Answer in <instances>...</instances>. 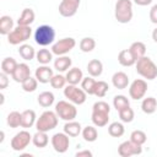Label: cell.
<instances>
[{"label": "cell", "mask_w": 157, "mask_h": 157, "mask_svg": "<svg viewBox=\"0 0 157 157\" xmlns=\"http://www.w3.org/2000/svg\"><path fill=\"white\" fill-rule=\"evenodd\" d=\"M136 71L140 76L147 80H155L157 77V66L148 56H142L136 60Z\"/></svg>", "instance_id": "cell-1"}, {"label": "cell", "mask_w": 157, "mask_h": 157, "mask_svg": "<svg viewBox=\"0 0 157 157\" xmlns=\"http://www.w3.org/2000/svg\"><path fill=\"white\" fill-rule=\"evenodd\" d=\"M58 114L52 110H45L40 114V117L36 121V129L38 131H50L58 125Z\"/></svg>", "instance_id": "cell-2"}, {"label": "cell", "mask_w": 157, "mask_h": 157, "mask_svg": "<svg viewBox=\"0 0 157 157\" xmlns=\"http://www.w3.org/2000/svg\"><path fill=\"white\" fill-rule=\"evenodd\" d=\"M114 15L118 22L128 23L132 18V2L131 0H118L115 2Z\"/></svg>", "instance_id": "cell-3"}, {"label": "cell", "mask_w": 157, "mask_h": 157, "mask_svg": "<svg viewBox=\"0 0 157 157\" xmlns=\"http://www.w3.org/2000/svg\"><path fill=\"white\" fill-rule=\"evenodd\" d=\"M54 39H55V31L49 25H42L34 32V40L40 47H47L52 44Z\"/></svg>", "instance_id": "cell-4"}, {"label": "cell", "mask_w": 157, "mask_h": 157, "mask_svg": "<svg viewBox=\"0 0 157 157\" xmlns=\"http://www.w3.org/2000/svg\"><path fill=\"white\" fill-rule=\"evenodd\" d=\"M32 34V28L29 26H20L17 25L16 28H13L7 34V42L11 45H17L21 43H25L27 39H29Z\"/></svg>", "instance_id": "cell-5"}, {"label": "cell", "mask_w": 157, "mask_h": 157, "mask_svg": "<svg viewBox=\"0 0 157 157\" xmlns=\"http://www.w3.org/2000/svg\"><path fill=\"white\" fill-rule=\"evenodd\" d=\"M55 113L58 114V117L65 121H70L74 120L77 115V109L74 105V103H71L70 101H59L55 104Z\"/></svg>", "instance_id": "cell-6"}, {"label": "cell", "mask_w": 157, "mask_h": 157, "mask_svg": "<svg viewBox=\"0 0 157 157\" xmlns=\"http://www.w3.org/2000/svg\"><path fill=\"white\" fill-rule=\"evenodd\" d=\"M64 96L74 104H83L86 102V98H87V93L82 90V88H78L76 85H67L65 88H64Z\"/></svg>", "instance_id": "cell-7"}, {"label": "cell", "mask_w": 157, "mask_h": 157, "mask_svg": "<svg viewBox=\"0 0 157 157\" xmlns=\"http://www.w3.org/2000/svg\"><path fill=\"white\" fill-rule=\"evenodd\" d=\"M76 45V40L71 37H67V38H63V39H59L58 42H55L52 47V52L53 54L58 55V56H61V55H65L67 54L70 50H72Z\"/></svg>", "instance_id": "cell-8"}, {"label": "cell", "mask_w": 157, "mask_h": 157, "mask_svg": "<svg viewBox=\"0 0 157 157\" xmlns=\"http://www.w3.org/2000/svg\"><path fill=\"white\" fill-rule=\"evenodd\" d=\"M32 141V136L27 130H22L20 132H17L12 140H11V147L13 151H23L29 142Z\"/></svg>", "instance_id": "cell-9"}, {"label": "cell", "mask_w": 157, "mask_h": 157, "mask_svg": "<svg viewBox=\"0 0 157 157\" xmlns=\"http://www.w3.org/2000/svg\"><path fill=\"white\" fill-rule=\"evenodd\" d=\"M147 92V82L142 78H137L132 81V83L129 87V94L132 99H141L145 97Z\"/></svg>", "instance_id": "cell-10"}, {"label": "cell", "mask_w": 157, "mask_h": 157, "mask_svg": "<svg viewBox=\"0 0 157 157\" xmlns=\"http://www.w3.org/2000/svg\"><path fill=\"white\" fill-rule=\"evenodd\" d=\"M52 145L53 148L58 152V153H64L67 151L69 145H70V140H69V135L65 132H56L52 136Z\"/></svg>", "instance_id": "cell-11"}, {"label": "cell", "mask_w": 157, "mask_h": 157, "mask_svg": "<svg viewBox=\"0 0 157 157\" xmlns=\"http://www.w3.org/2000/svg\"><path fill=\"white\" fill-rule=\"evenodd\" d=\"M141 152H142L141 145H137V144L132 142L131 140L121 142L118 147V153L121 157H130L134 155H141Z\"/></svg>", "instance_id": "cell-12"}, {"label": "cell", "mask_w": 157, "mask_h": 157, "mask_svg": "<svg viewBox=\"0 0 157 157\" xmlns=\"http://www.w3.org/2000/svg\"><path fill=\"white\" fill-rule=\"evenodd\" d=\"M80 6V0H61L59 5V13L63 17L74 16Z\"/></svg>", "instance_id": "cell-13"}, {"label": "cell", "mask_w": 157, "mask_h": 157, "mask_svg": "<svg viewBox=\"0 0 157 157\" xmlns=\"http://www.w3.org/2000/svg\"><path fill=\"white\" fill-rule=\"evenodd\" d=\"M11 76L13 78V81L22 83L23 81H26L31 76V69H29V66L27 64L21 63V64L17 65V67L15 69V71H13V74Z\"/></svg>", "instance_id": "cell-14"}, {"label": "cell", "mask_w": 157, "mask_h": 157, "mask_svg": "<svg viewBox=\"0 0 157 157\" xmlns=\"http://www.w3.org/2000/svg\"><path fill=\"white\" fill-rule=\"evenodd\" d=\"M34 75H36V78L38 80V82H40V83H48V82H50L52 77L54 76L53 69H50V67L47 66V65L39 66V67L36 70Z\"/></svg>", "instance_id": "cell-15"}, {"label": "cell", "mask_w": 157, "mask_h": 157, "mask_svg": "<svg viewBox=\"0 0 157 157\" xmlns=\"http://www.w3.org/2000/svg\"><path fill=\"white\" fill-rule=\"evenodd\" d=\"M112 83H113V86H114L115 88H118V90H124V88H126L128 85H129V77H128V75H126L125 72L118 71V72H115V74L113 75V77H112Z\"/></svg>", "instance_id": "cell-16"}, {"label": "cell", "mask_w": 157, "mask_h": 157, "mask_svg": "<svg viewBox=\"0 0 157 157\" xmlns=\"http://www.w3.org/2000/svg\"><path fill=\"white\" fill-rule=\"evenodd\" d=\"M91 119H92V123H93L96 126L102 128V126H105V125L108 124V120H109V113L99 112V110H92Z\"/></svg>", "instance_id": "cell-17"}, {"label": "cell", "mask_w": 157, "mask_h": 157, "mask_svg": "<svg viewBox=\"0 0 157 157\" xmlns=\"http://www.w3.org/2000/svg\"><path fill=\"white\" fill-rule=\"evenodd\" d=\"M65 77H66V82L67 83H70V85H78L82 81V78H83V74H82V71L78 67H72V69L67 70Z\"/></svg>", "instance_id": "cell-18"}, {"label": "cell", "mask_w": 157, "mask_h": 157, "mask_svg": "<svg viewBox=\"0 0 157 157\" xmlns=\"http://www.w3.org/2000/svg\"><path fill=\"white\" fill-rule=\"evenodd\" d=\"M37 121L36 112L32 109H26L22 112V120H21V126L22 128H32Z\"/></svg>", "instance_id": "cell-19"}, {"label": "cell", "mask_w": 157, "mask_h": 157, "mask_svg": "<svg viewBox=\"0 0 157 157\" xmlns=\"http://www.w3.org/2000/svg\"><path fill=\"white\" fill-rule=\"evenodd\" d=\"M87 72L92 77H98L103 72V64L98 59H92L87 64Z\"/></svg>", "instance_id": "cell-20"}, {"label": "cell", "mask_w": 157, "mask_h": 157, "mask_svg": "<svg viewBox=\"0 0 157 157\" xmlns=\"http://www.w3.org/2000/svg\"><path fill=\"white\" fill-rule=\"evenodd\" d=\"M72 64V60L66 56V55H61V56H58V59L54 60V69L59 72H64V71H67L70 69Z\"/></svg>", "instance_id": "cell-21"}, {"label": "cell", "mask_w": 157, "mask_h": 157, "mask_svg": "<svg viewBox=\"0 0 157 157\" xmlns=\"http://www.w3.org/2000/svg\"><path fill=\"white\" fill-rule=\"evenodd\" d=\"M82 129H81V124L75 121V120H70V121H66V124L64 125V132L67 134L69 136L71 137H75V136H78L81 134Z\"/></svg>", "instance_id": "cell-22"}, {"label": "cell", "mask_w": 157, "mask_h": 157, "mask_svg": "<svg viewBox=\"0 0 157 157\" xmlns=\"http://www.w3.org/2000/svg\"><path fill=\"white\" fill-rule=\"evenodd\" d=\"M129 50H130L131 55L134 56V59L135 60H139L140 58L145 56V54H146V45L142 42H134L130 45Z\"/></svg>", "instance_id": "cell-23"}, {"label": "cell", "mask_w": 157, "mask_h": 157, "mask_svg": "<svg viewBox=\"0 0 157 157\" xmlns=\"http://www.w3.org/2000/svg\"><path fill=\"white\" fill-rule=\"evenodd\" d=\"M34 21V11L32 9H23L21 16L17 20V25L20 26H31Z\"/></svg>", "instance_id": "cell-24"}, {"label": "cell", "mask_w": 157, "mask_h": 157, "mask_svg": "<svg viewBox=\"0 0 157 157\" xmlns=\"http://www.w3.org/2000/svg\"><path fill=\"white\" fill-rule=\"evenodd\" d=\"M32 142H33V145H34L36 147L43 148V147H45V146L48 145L49 137H48V135H47L45 131H38V130H37V132L32 136Z\"/></svg>", "instance_id": "cell-25"}, {"label": "cell", "mask_w": 157, "mask_h": 157, "mask_svg": "<svg viewBox=\"0 0 157 157\" xmlns=\"http://www.w3.org/2000/svg\"><path fill=\"white\" fill-rule=\"evenodd\" d=\"M12 29H13V20L7 15L1 16L0 17V33L2 36H7Z\"/></svg>", "instance_id": "cell-26"}, {"label": "cell", "mask_w": 157, "mask_h": 157, "mask_svg": "<svg viewBox=\"0 0 157 157\" xmlns=\"http://www.w3.org/2000/svg\"><path fill=\"white\" fill-rule=\"evenodd\" d=\"M118 61L123 66H131V65H134L136 63V60L134 59V56L131 55V53H130L129 49H124V50L119 52V54H118Z\"/></svg>", "instance_id": "cell-27"}, {"label": "cell", "mask_w": 157, "mask_h": 157, "mask_svg": "<svg viewBox=\"0 0 157 157\" xmlns=\"http://www.w3.org/2000/svg\"><path fill=\"white\" fill-rule=\"evenodd\" d=\"M17 61L13 58H5L1 61V72L6 75H12L15 69L17 67Z\"/></svg>", "instance_id": "cell-28"}, {"label": "cell", "mask_w": 157, "mask_h": 157, "mask_svg": "<svg viewBox=\"0 0 157 157\" xmlns=\"http://www.w3.org/2000/svg\"><path fill=\"white\" fill-rule=\"evenodd\" d=\"M18 54H20V56H21L22 59H25V60H27V61H31V60L36 56V50H34V48H33L32 45H29V44H22V45H20V48H18Z\"/></svg>", "instance_id": "cell-29"}, {"label": "cell", "mask_w": 157, "mask_h": 157, "mask_svg": "<svg viewBox=\"0 0 157 157\" xmlns=\"http://www.w3.org/2000/svg\"><path fill=\"white\" fill-rule=\"evenodd\" d=\"M38 99V104L40 105V107H43V108H48V107H50L53 103H54V94L52 93V92H49V91H44V92H42V93H39V96L37 97Z\"/></svg>", "instance_id": "cell-30"}, {"label": "cell", "mask_w": 157, "mask_h": 157, "mask_svg": "<svg viewBox=\"0 0 157 157\" xmlns=\"http://www.w3.org/2000/svg\"><path fill=\"white\" fill-rule=\"evenodd\" d=\"M141 109L144 113L146 114H152L156 112L157 109V101L156 98L153 97H147V98H144L142 103H141Z\"/></svg>", "instance_id": "cell-31"}, {"label": "cell", "mask_w": 157, "mask_h": 157, "mask_svg": "<svg viewBox=\"0 0 157 157\" xmlns=\"http://www.w3.org/2000/svg\"><path fill=\"white\" fill-rule=\"evenodd\" d=\"M36 58H37V61L42 65H47L52 61L53 59V52H50L49 49H39L37 53H36Z\"/></svg>", "instance_id": "cell-32"}, {"label": "cell", "mask_w": 157, "mask_h": 157, "mask_svg": "<svg viewBox=\"0 0 157 157\" xmlns=\"http://www.w3.org/2000/svg\"><path fill=\"white\" fill-rule=\"evenodd\" d=\"M81 134H82L83 140L87 141V142H93L98 137V131H97V129L94 126H86V128H83Z\"/></svg>", "instance_id": "cell-33"}, {"label": "cell", "mask_w": 157, "mask_h": 157, "mask_svg": "<svg viewBox=\"0 0 157 157\" xmlns=\"http://www.w3.org/2000/svg\"><path fill=\"white\" fill-rule=\"evenodd\" d=\"M124 132H125V129L121 123L114 121V123L109 124V126H108V134L113 137H120L124 135Z\"/></svg>", "instance_id": "cell-34"}, {"label": "cell", "mask_w": 157, "mask_h": 157, "mask_svg": "<svg viewBox=\"0 0 157 157\" xmlns=\"http://www.w3.org/2000/svg\"><path fill=\"white\" fill-rule=\"evenodd\" d=\"M21 120H22V113L13 110L7 115V125L12 129L21 126Z\"/></svg>", "instance_id": "cell-35"}, {"label": "cell", "mask_w": 157, "mask_h": 157, "mask_svg": "<svg viewBox=\"0 0 157 157\" xmlns=\"http://www.w3.org/2000/svg\"><path fill=\"white\" fill-rule=\"evenodd\" d=\"M94 86H96V80L91 77H83L81 81V88L87 93V94H94Z\"/></svg>", "instance_id": "cell-36"}, {"label": "cell", "mask_w": 157, "mask_h": 157, "mask_svg": "<svg viewBox=\"0 0 157 157\" xmlns=\"http://www.w3.org/2000/svg\"><path fill=\"white\" fill-rule=\"evenodd\" d=\"M96 48V40L91 37H85L80 42V49L83 53H90Z\"/></svg>", "instance_id": "cell-37"}, {"label": "cell", "mask_w": 157, "mask_h": 157, "mask_svg": "<svg viewBox=\"0 0 157 157\" xmlns=\"http://www.w3.org/2000/svg\"><path fill=\"white\" fill-rule=\"evenodd\" d=\"M118 113H119V118H120V120H121L123 123H131V121L134 120L135 113H134L132 108H130V105L123 108V109L119 110Z\"/></svg>", "instance_id": "cell-38"}, {"label": "cell", "mask_w": 157, "mask_h": 157, "mask_svg": "<svg viewBox=\"0 0 157 157\" xmlns=\"http://www.w3.org/2000/svg\"><path fill=\"white\" fill-rule=\"evenodd\" d=\"M113 105H114V108L119 112V110H121L123 108L129 107V105H130V102H129V99H128L125 96L118 94V96H115V97L113 98Z\"/></svg>", "instance_id": "cell-39"}, {"label": "cell", "mask_w": 157, "mask_h": 157, "mask_svg": "<svg viewBox=\"0 0 157 157\" xmlns=\"http://www.w3.org/2000/svg\"><path fill=\"white\" fill-rule=\"evenodd\" d=\"M109 90V86L105 81H96V86H94V96L103 98L107 92Z\"/></svg>", "instance_id": "cell-40"}, {"label": "cell", "mask_w": 157, "mask_h": 157, "mask_svg": "<svg viewBox=\"0 0 157 157\" xmlns=\"http://www.w3.org/2000/svg\"><path fill=\"white\" fill-rule=\"evenodd\" d=\"M22 90L25 92H34L38 87V80L36 77H28L26 81H23L22 83Z\"/></svg>", "instance_id": "cell-41"}, {"label": "cell", "mask_w": 157, "mask_h": 157, "mask_svg": "<svg viewBox=\"0 0 157 157\" xmlns=\"http://www.w3.org/2000/svg\"><path fill=\"white\" fill-rule=\"evenodd\" d=\"M130 140H131L132 142H135V144L142 146V145L146 142L147 136H146V134H145L142 130H134V131L131 132V135H130Z\"/></svg>", "instance_id": "cell-42"}, {"label": "cell", "mask_w": 157, "mask_h": 157, "mask_svg": "<svg viewBox=\"0 0 157 157\" xmlns=\"http://www.w3.org/2000/svg\"><path fill=\"white\" fill-rule=\"evenodd\" d=\"M65 83H66V77L63 76V75H60V74L54 75V76L52 77V80H50L52 87H53V88H56V90L65 87Z\"/></svg>", "instance_id": "cell-43"}, {"label": "cell", "mask_w": 157, "mask_h": 157, "mask_svg": "<svg viewBox=\"0 0 157 157\" xmlns=\"http://www.w3.org/2000/svg\"><path fill=\"white\" fill-rule=\"evenodd\" d=\"M92 110H99V112H105V113H109L110 112V107L107 102L104 101H98L93 104L92 107Z\"/></svg>", "instance_id": "cell-44"}, {"label": "cell", "mask_w": 157, "mask_h": 157, "mask_svg": "<svg viewBox=\"0 0 157 157\" xmlns=\"http://www.w3.org/2000/svg\"><path fill=\"white\" fill-rule=\"evenodd\" d=\"M150 20H151L152 23L157 25V4L153 5L150 10Z\"/></svg>", "instance_id": "cell-45"}, {"label": "cell", "mask_w": 157, "mask_h": 157, "mask_svg": "<svg viewBox=\"0 0 157 157\" xmlns=\"http://www.w3.org/2000/svg\"><path fill=\"white\" fill-rule=\"evenodd\" d=\"M7 76H9V75H6V74H4V72L0 74V88H1V90L6 88L7 85H9V78H7Z\"/></svg>", "instance_id": "cell-46"}, {"label": "cell", "mask_w": 157, "mask_h": 157, "mask_svg": "<svg viewBox=\"0 0 157 157\" xmlns=\"http://www.w3.org/2000/svg\"><path fill=\"white\" fill-rule=\"evenodd\" d=\"M76 157H92V152L88 150L78 151V152H76Z\"/></svg>", "instance_id": "cell-47"}, {"label": "cell", "mask_w": 157, "mask_h": 157, "mask_svg": "<svg viewBox=\"0 0 157 157\" xmlns=\"http://www.w3.org/2000/svg\"><path fill=\"white\" fill-rule=\"evenodd\" d=\"M134 2L136 5H140V6H147L152 2V0H134Z\"/></svg>", "instance_id": "cell-48"}, {"label": "cell", "mask_w": 157, "mask_h": 157, "mask_svg": "<svg viewBox=\"0 0 157 157\" xmlns=\"http://www.w3.org/2000/svg\"><path fill=\"white\" fill-rule=\"evenodd\" d=\"M152 39L157 43V28H155V29H153V32H152Z\"/></svg>", "instance_id": "cell-49"}, {"label": "cell", "mask_w": 157, "mask_h": 157, "mask_svg": "<svg viewBox=\"0 0 157 157\" xmlns=\"http://www.w3.org/2000/svg\"><path fill=\"white\" fill-rule=\"evenodd\" d=\"M0 135H1V137H0V142H2V141H4V131H1Z\"/></svg>", "instance_id": "cell-50"}, {"label": "cell", "mask_w": 157, "mask_h": 157, "mask_svg": "<svg viewBox=\"0 0 157 157\" xmlns=\"http://www.w3.org/2000/svg\"><path fill=\"white\" fill-rule=\"evenodd\" d=\"M0 98H1V104L4 103V94H0Z\"/></svg>", "instance_id": "cell-51"}]
</instances>
